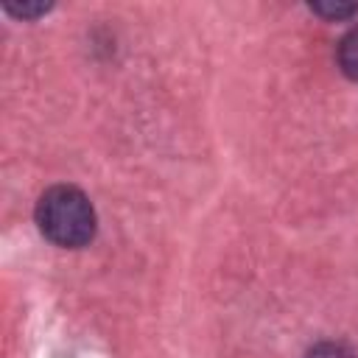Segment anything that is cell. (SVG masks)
I'll list each match as a JSON object with an SVG mask.
<instances>
[{
  "mask_svg": "<svg viewBox=\"0 0 358 358\" xmlns=\"http://www.w3.org/2000/svg\"><path fill=\"white\" fill-rule=\"evenodd\" d=\"M36 224L50 243L78 249L95 235V210L78 187L56 185L42 193L36 204Z\"/></svg>",
  "mask_w": 358,
  "mask_h": 358,
  "instance_id": "1",
  "label": "cell"
},
{
  "mask_svg": "<svg viewBox=\"0 0 358 358\" xmlns=\"http://www.w3.org/2000/svg\"><path fill=\"white\" fill-rule=\"evenodd\" d=\"M338 64L344 70V76L358 81V25L350 28L341 42H338Z\"/></svg>",
  "mask_w": 358,
  "mask_h": 358,
  "instance_id": "2",
  "label": "cell"
},
{
  "mask_svg": "<svg viewBox=\"0 0 358 358\" xmlns=\"http://www.w3.org/2000/svg\"><path fill=\"white\" fill-rule=\"evenodd\" d=\"M310 11L327 17V20H344V17H352L358 11L355 3H310Z\"/></svg>",
  "mask_w": 358,
  "mask_h": 358,
  "instance_id": "3",
  "label": "cell"
},
{
  "mask_svg": "<svg viewBox=\"0 0 358 358\" xmlns=\"http://www.w3.org/2000/svg\"><path fill=\"white\" fill-rule=\"evenodd\" d=\"M305 358H355L344 344H336V341H322L316 344L313 350H308Z\"/></svg>",
  "mask_w": 358,
  "mask_h": 358,
  "instance_id": "4",
  "label": "cell"
},
{
  "mask_svg": "<svg viewBox=\"0 0 358 358\" xmlns=\"http://www.w3.org/2000/svg\"><path fill=\"white\" fill-rule=\"evenodd\" d=\"M50 8V3H22V6H11L6 3V11L14 14V17H22V20H31V17H39Z\"/></svg>",
  "mask_w": 358,
  "mask_h": 358,
  "instance_id": "5",
  "label": "cell"
}]
</instances>
